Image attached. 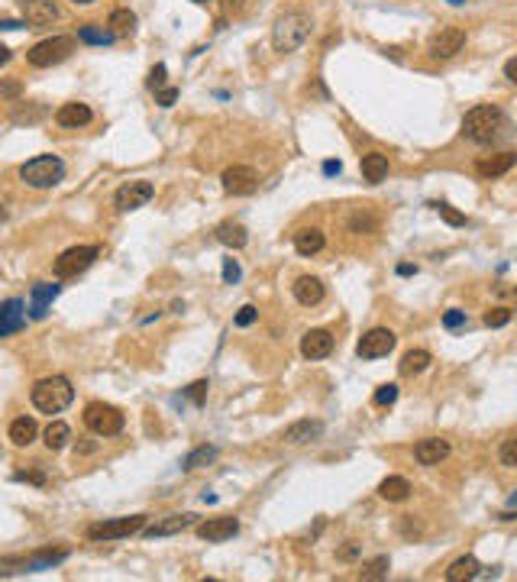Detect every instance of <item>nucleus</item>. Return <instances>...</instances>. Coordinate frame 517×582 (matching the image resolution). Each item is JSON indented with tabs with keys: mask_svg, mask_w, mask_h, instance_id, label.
<instances>
[{
	"mask_svg": "<svg viewBox=\"0 0 517 582\" xmlns=\"http://www.w3.org/2000/svg\"><path fill=\"white\" fill-rule=\"evenodd\" d=\"M30 401L36 411L42 414H61L65 408L75 401V388L65 376H49V379H39L30 391Z\"/></svg>",
	"mask_w": 517,
	"mask_h": 582,
	"instance_id": "nucleus-1",
	"label": "nucleus"
},
{
	"mask_svg": "<svg viewBox=\"0 0 517 582\" xmlns=\"http://www.w3.org/2000/svg\"><path fill=\"white\" fill-rule=\"evenodd\" d=\"M504 126V114L494 104H479V107H472L469 114L463 117V136L472 139V143L479 146H488L498 139Z\"/></svg>",
	"mask_w": 517,
	"mask_h": 582,
	"instance_id": "nucleus-2",
	"label": "nucleus"
},
{
	"mask_svg": "<svg viewBox=\"0 0 517 582\" xmlns=\"http://www.w3.org/2000/svg\"><path fill=\"white\" fill-rule=\"evenodd\" d=\"M311 36V20L304 13H282L272 26V46L275 52H297Z\"/></svg>",
	"mask_w": 517,
	"mask_h": 582,
	"instance_id": "nucleus-3",
	"label": "nucleus"
},
{
	"mask_svg": "<svg viewBox=\"0 0 517 582\" xmlns=\"http://www.w3.org/2000/svg\"><path fill=\"white\" fill-rule=\"evenodd\" d=\"M20 178L36 191H46V188H55L65 178V162L59 155H36V159L20 165Z\"/></svg>",
	"mask_w": 517,
	"mask_h": 582,
	"instance_id": "nucleus-4",
	"label": "nucleus"
},
{
	"mask_svg": "<svg viewBox=\"0 0 517 582\" xmlns=\"http://www.w3.org/2000/svg\"><path fill=\"white\" fill-rule=\"evenodd\" d=\"M71 52H75V36H52V39L36 42L26 52V61H30L32 69H52V65L69 59Z\"/></svg>",
	"mask_w": 517,
	"mask_h": 582,
	"instance_id": "nucleus-5",
	"label": "nucleus"
},
{
	"mask_svg": "<svg viewBox=\"0 0 517 582\" xmlns=\"http://www.w3.org/2000/svg\"><path fill=\"white\" fill-rule=\"evenodd\" d=\"M84 424L97 436H117L123 430V424H126V417H123L120 408L104 405V401H91L84 408Z\"/></svg>",
	"mask_w": 517,
	"mask_h": 582,
	"instance_id": "nucleus-6",
	"label": "nucleus"
},
{
	"mask_svg": "<svg viewBox=\"0 0 517 582\" xmlns=\"http://www.w3.org/2000/svg\"><path fill=\"white\" fill-rule=\"evenodd\" d=\"M145 530V514H129V518H110L88 528V540H120Z\"/></svg>",
	"mask_w": 517,
	"mask_h": 582,
	"instance_id": "nucleus-7",
	"label": "nucleus"
},
{
	"mask_svg": "<svg viewBox=\"0 0 517 582\" xmlns=\"http://www.w3.org/2000/svg\"><path fill=\"white\" fill-rule=\"evenodd\" d=\"M97 256H100V246H71V249H65V253L55 259V275L59 278L78 275V272H84Z\"/></svg>",
	"mask_w": 517,
	"mask_h": 582,
	"instance_id": "nucleus-8",
	"label": "nucleus"
},
{
	"mask_svg": "<svg viewBox=\"0 0 517 582\" xmlns=\"http://www.w3.org/2000/svg\"><path fill=\"white\" fill-rule=\"evenodd\" d=\"M395 343H398V337L388 327H372L356 343V356L359 360H379V356H388V352L395 350Z\"/></svg>",
	"mask_w": 517,
	"mask_h": 582,
	"instance_id": "nucleus-9",
	"label": "nucleus"
},
{
	"mask_svg": "<svg viewBox=\"0 0 517 582\" xmlns=\"http://www.w3.org/2000/svg\"><path fill=\"white\" fill-rule=\"evenodd\" d=\"M153 194H155V184L153 182H126V184H120V188H117L114 204H117V210H136V207L149 204V201H153Z\"/></svg>",
	"mask_w": 517,
	"mask_h": 582,
	"instance_id": "nucleus-10",
	"label": "nucleus"
},
{
	"mask_svg": "<svg viewBox=\"0 0 517 582\" xmlns=\"http://www.w3.org/2000/svg\"><path fill=\"white\" fill-rule=\"evenodd\" d=\"M220 182H223V191L233 194V198H246V194H252L258 188V175L249 165H233V169H227L220 175Z\"/></svg>",
	"mask_w": 517,
	"mask_h": 582,
	"instance_id": "nucleus-11",
	"label": "nucleus"
},
{
	"mask_svg": "<svg viewBox=\"0 0 517 582\" xmlns=\"http://www.w3.org/2000/svg\"><path fill=\"white\" fill-rule=\"evenodd\" d=\"M463 46H465V32L459 30V26H446V30H440L434 39H430L427 52L434 55V59L446 61V59H453L456 52H463Z\"/></svg>",
	"mask_w": 517,
	"mask_h": 582,
	"instance_id": "nucleus-12",
	"label": "nucleus"
},
{
	"mask_svg": "<svg viewBox=\"0 0 517 582\" xmlns=\"http://www.w3.org/2000/svg\"><path fill=\"white\" fill-rule=\"evenodd\" d=\"M333 352V333L330 330H307L301 337V356L304 360H327Z\"/></svg>",
	"mask_w": 517,
	"mask_h": 582,
	"instance_id": "nucleus-13",
	"label": "nucleus"
},
{
	"mask_svg": "<svg viewBox=\"0 0 517 582\" xmlns=\"http://www.w3.org/2000/svg\"><path fill=\"white\" fill-rule=\"evenodd\" d=\"M20 10H23V23L30 26H49L59 20L55 0H20Z\"/></svg>",
	"mask_w": 517,
	"mask_h": 582,
	"instance_id": "nucleus-14",
	"label": "nucleus"
},
{
	"mask_svg": "<svg viewBox=\"0 0 517 582\" xmlns=\"http://www.w3.org/2000/svg\"><path fill=\"white\" fill-rule=\"evenodd\" d=\"M446 456H449V440H443V436H427V440H417V446H414V460L420 466H440Z\"/></svg>",
	"mask_w": 517,
	"mask_h": 582,
	"instance_id": "nucleus-15",
	"label": "nucleus"
},
{
	"mask_svg": "<svg viewBox=\"0 0 517 582\" xmlns=\"http://www.w3.org/2000/svg\"><path fill=\"white\" fill-rule=\"evenodd\" d=\"M233 534H239V521L236 518H210V521L198 524V537L207 540V544H220V540H230Z\"/></svg>",
	"mask_w": 517,
	"mask_h": 582,
	"instance_id": "nucleus-16",
	"label": "nucleus"
},
{
	"mask_svg": "<svg viewBox=\"0 0 517 582\" xmlns=\"http://www.w3.org/2000/svg\"><path fill=\"white\" fill-rule=\"evenodd\" d=\"M91 107L88 104H81V100H71V104H61L59 110H55V123L59 126H65V130H78V126H88L91 123Z\"/></svg>",
	"mask_w": 517,
	"mask_h": 582,
	"instance_id": "nucleus-17",
	"label": "nucleus"
},
{
	"mask_svg": "<svg viewBox=\"0 0 517 582\" xmlns=\"http://www.w3.org/2000/svg\"><path fill=\"white\" fill-rule=\"evenodd\" d=\"M291 291H295L297 304H304V307L320 304V301H323V295H327V288H323V282H320L317 275H301L295 285H291Z\"/></svg>",
	"mask_w": 517,
	"mask_h": 582,
	"instance_id": "nucleus-18",
	"label": "nucleus"
},
{
	"mask_svg": "<svg viewBox=\"0 0 517 582\" xmlns=\"http://www.w3.org/2000/svg\"><path fill=\"white\" fill-rule=\"evenodd\" d=\"M514 165H517V153H498V155H485V159L475 162V172L482 178H498V175H508Z\"/></svg>",
	"mask_w": 517,
	"mask_h": 582,
	"instance_id": "nucleus-19",
	"label": "nucleus"
},
{
	"mask_svg": "<svg viewBox=\"0 0 517 582\" xmlns=\"http://www.w3.org/2000/svg\"><path fill=\"white\" fill-rule=\"evenodd\" d=\"M320 434H323V424L304 417V421H295L291 427H285L282 440L285 444H291V446H301V444H307V440H317Z\"/></svg>",
	"mask_w": 517,
	"mask_h": 582,
	"instance_id": "nucleus-20",
	"label": "nucleus"
},
{
	"mask_svg": "<svg viewBox=\"0 0 517 582\" xmlns=\"http://www.w3.org/2000/svg\"><path fill=\"white\" fill-rule=\"evenodd\" d=\"M194 524H198V514H172V518H165V521L145 528L143 534L145 537H172V534H182V530L194 528Z\"/></svg>",
	"mask_w": 517,
	"mask_h": 582,
	"instance_id": "nucleus-21",
	"label": "nucleus"
},
{
	"mask_svg": "<svg viewBox=\"0 0 517 582\" xmlns=\"http://www.w3.org/2000/svg\"><path fill=\"white\" fill-rule=\"evenodd\" d=\"M23 323V301L20 298H7L4 307H0V337H10L16 333Z\"/></svg>",
	"mask_w": 517,
	"mask_h": 582,
	"instance_id": "nucleus-22",
	"label": "nucleus"
},
{
	"mask_svg": "<svg viewBox=\"0 0 517 582\" xmlns=\"http://www.w3.org/2000/svg\"><path fill=\"white\" fill-rule=\"evenodd\" d=\"M323 246H327V237H323V230H317V227H304V230L295 233L297 256H317Z\"/></svg>",
	"mask_w": 517,
	"mask_h": 582,
	"instance_id": "nucleus-23",
	"label": "nucleus"
},
{
	"mask_svg": "<svg viewBox=\"0 0 517 582\" xmlns=\"http://www.w3.org/2000/svg\"><path fill=\"white\" fill-rule=\"evenodd\" d=\"M69 557V547H46V550H39L32 553V557H23V569H30V573H39V569H49L55 566V563H61V559Z\"/></svg>",
	"mask_w": 517,
	"mask_h": 582,
	"instance_id": "nucleus-24",
	"label": "nucleus"
},
{
	"mask_svg": "<svg viewBox=\"0 0 517 582\" xmlns=\"http://www.w3.org/2000/svg\"><path fill=\"white\" fill-rule=\"evenodd\" d=\"M55 295H59V285H49V282L32 285V304H30V317L42 321V317L49 314V304H52V298H55Z\"/></svg>",
	"mask_w": 517,
	"mask_h": 582,
	"instance_id": "nucleus-25",
	"label": "nucleus"
},
{
	"mask_svg": "<svg viewBox=\"0 0 517 582\" xmlns=\"http://www.w3.org/2000/svg\"><path fill=\"white\" fill-rule=\"evenodd\" d=\"M479 559L472 557V553H465V557H459V559H453L449 563V569H446V582H469V579H475L479 576Z\"/></svg>",
	"mask_w": 517,
	"mask_h": 582,
	"instance_id": "nucleus-26",
	"label": "nucleus"
},
{
	"mask_svg": "<svg viewBox=\"0 0 517 582\" xmlns=\"http://www.w3.org/2000/svg\"><path fill=\"white\" fill-rule=\"evenodd\" d=\"M217 239H220L223 246H230V249H243V246L249 243V233H246L243 223L223 220L220 227H217Z\"/></svg>",
	"mask_w": 517,
	"mask_h": 582,
	"instance_id": "nucleus-27",
	"label": "nucleus"
},
{
	"mask_svg": "<svg viewBox=\"0 0 517 582\" xmlns=\"http://www.w3.org/2000/svg\"><path fill=\"white\" fill-rule=\"evenodd\" d=\"M107 26H110V32H114L117 39H129L133 32H136V13H133V10H126V7H120V10H114V13H110Z\"/></svg>",
	"mask_w": 517,
	"mask_h": 582,
	"instance_id": "nucleus-28",
	"label": "nucleus"
},
{
	"mask_svg": "<svg viewBox=\"0 0 517 582\" xmlns=\"http://www.w3.org/2000/svg\"><path fill=\"white\" fill-rule=\"evenodd\" d=\"M362 178L369 184L385 182V178H388V155H381V153L362 155Z\"/></svg>",
	"mask_w": 517,
	"mask_h": 582,
	"instance_id": "nucleus-29",
	"label": "nucleus"
},
{
	"mask_svg": "<svg viewBox=\"0 0 517 582\" xmlns=\"http://www.w3.org/2000/svg\"><path fill=\"white\" fill-rule=\"evenodd\" d=\"M36 421L32 417H16L13 424H10V430H7V436H10V444L13 446H30L32 440H36Z\"/></svg>",
	"mask_w": 517,
	"mask_h": 582,
	"instance_id": "nucleus-30",
	"label": "nucleus"
},
{
	"mask_svg": "<svg viewBox=\"0 0 517 582\" xmlns=\"http://www.w3.org/2000/svg\"><path fill=\"white\" fill-rule=\"evenodd\" d=\"M379 495L385 501H404V498L411 495V482L404 479V475H388L385 482L379 485Z\"/></svg>",
	"mask_w": 517,
	"mask_h": 582,
	"instance_id": "nucleus-31",
	"label": "nucleus"
},
{
	"mask_svg": "<svg viewBox=\"0 0 517 582\" xmlns=\"http://www.w3.org/2000/svg\"><path fill=\"white\" fill-rule=\"evenodd\" d=\"M78 39H81V42H88V46H110L117 36L110 32V26L84 23V26H78Z\"/></svg>",
	"mask_w": 517,
	"mask_h": 582,
	"instance_id": "nucleus-32",
	"label": "nucleus"
},
{
	"mask_svg": "<svg viewBox=\"0 0 517 582\" xmlns=\"http://www.w3.org/2000/svg\"><path fill=\"white\" fill-rule=\"evenodd\" d=\"M427 366H430V352H427V350H408L401 356L398 372H401V376H420Z\"/></svg>",
	"mask_w": 517,
	"mask_h": 582,
	"instance_id": "nucleus-33",
	"label": "nucleus"
},
{
	"mask_svg": "<svg viewBox=\"0 0 517 582\" xmlns=\"http://www.w3.org/2000/svg\"><path fill=\"white\" fill-rule=\"evenodd\" d=\"M42 436H46V446H49V450H61V446L71 440V427H69L65 421H52Z\"/></svg>",
	"mask_w": 517,
	"mask_h": 582,
	"instance_id": "nucleus-34",
	"label": "nucleus"
},
{
	"mask_svg": "<svg viewBox=\"0 0 517 582\" xmlns=\"http://www.w3.org/2000/svg\"><path fill=\"white\" fill-rule=\"evenodd\" d=\"M217 460V446H198V450H191L188 456H184V463H182V469H201V466H207V463H213Z\"/></svg>",
	"mask_w": 517,
	"mask_h": 582,
	"instance_id": "nucleus-35",
	"label": "nucleus"
},
{
	"mask_svg": "<svg viewBox=\"0 0 517 582\" xmlns=\"http://www.w3.org/2000/svg\"><path fill=\"white\" fill-rule=\"evenodd\" d=\"M388 576V557H375L369 559V563H362V569H359V579H385Z\"/></svg>",
	"mask_w": 517,
	"mask_h": 582,
	"instance_id": "nucleus-36",
	"label": "nucleus"
},
{
	"mask_svg": "<svg viewBox=\"0 0 517 582\" xmlns=\"http://www.w3.org/2000/svg\"><path fill=\"white\" fill-rule=\"evenodd\" d=\"M498 460H501V466H508V469L517 466V434H511L508 440L498 446Z\"/></svg>",
	"mask_w": 517,
	"mask_h": 582,
	"instance_id": "nucleus-37",
	"label": "nucleus"
},
{
	"mask_svg": "<svg viewBox=\"0 0 517 582\" xmlns=\"http://www.w3.org/2000/svg\"><path fill=\"white\" fill-rule=\"evenodd\" d=\"M372 401H375L379 408H391V405L398 401V385H391V382H388V385H379V388H375V395H372Z\"/></svg>",
	"mask_w": 517,
	"mask_h": 582,
	"instance_id": "nucleus-38",
	"label": "nucleus"
},
{
	"mask_svg": "<svg viewBox=\"0 0 517 582\" xmlns=\"http://www.w3.org/2000/svg\"><path fill=\"white\" fill-rule=\"evenodd\" d=\"M207 388H210V385H207V379H201V382H191L188 388H184V395H188V398L201 408L207 401Z\"/></svg>",
	"mask_w": 517,
	"mask_h": 582,
	"instance_id": "nucleus-39",
	"label": "nucleus"
},
{
	"mask_svg": "<svg viewBox=\"0 0 517 582\" xmlns=\"http://www.w3.org/2000/svg\"><path fill=\"white\" fill-rule=\"evenodd\" d=\"M508 321H511L508 307H494V311H488V314H485V327H504Z\"/></svg>",
	"mask_w": 517,
	"mask_h": 582,
	"instance_id": "nucleus-40",
	"label": "nucleus"
},
{
	"mask_svg": "<svg viewBox=\"0 0 517 582\" xmlns=\"http://www.w3.org/2000/svg\"><path fill=\"white\" fill-rule=\"evenodd\" d=\"M243 278V268H239V262L236 259H223V282L227 285H236Z\"/></svg>",
	"mask_w": 517,
	"mask_h": 582,
	"instance_id": "nucleus-41",
	"label": "nucleus"
},
{
	"mask_svg": "<svg viewBox=\"0 0 517 582\" xmlns=\"http://www.w3.org/2000/svg\"><path fill=\"white\" fill-rule=\"evenodd\" d=\"M256 317H258L256 307H252V304H243L239 311H236L233 323H236V327H249V323H256Z\"/></svg>",
	"mask_w": 517,
	"mask_h": 582,
	"instance_id": "nucleus-42",
	"label": "nucleus"
},
{
	"mask_svg": "<svg viewBox=\"0 0 517 582\" xmlns=\"http://www.w3.org/2000/svg\"><path fill=\"white\" fill-rule=\"evenodd\" d=\"M165 78H168V69L159 61V65H155V69L149 71V88H153V91H162V88H168V85H165Z\"/></svg>",
	"mask_w": 517,
	"mask_h": 582,
	"instance_id": "nucleus-43",
	"label": "nucleus"
},
{
	"mask_svg": "<svg viewBox=\"0 0 517 582\" xmlns=\"http://www.w3.org/2000/svg\"><path fill=\"white\" fill-rule=\"evenodd\" d=\"M436 210H440V217L449 223V227H463L465 223V217L459 214V210H453V207H446V204H436Z\"/></svg>",
	"mask_w": 517,
	"mask_h": 582,
	"instance_id": "nucleus-44",
	"label": "nucleus"
},
{
	"mask_svg": "<svg viewBox=\"0 0 517 582\" xmlns=\"http://www.w3.org/2000/svg\"><path fill=\"white\" fill-rule=\"evenodd\" d=\"M465 323V311H446L443 314V327L446 330H456V327H463Z\"/></svg>",
	"mask_w": 517,
	"mask_h": 582,
	"instance_id": "nucleus-45",
	"label": "nucleus"
},
{
	"mask_svg": "<svg viewBox=\"0 0 517 582\" xmlns=\"http://www.w3.org/2000/svg\"><path fill=\"white\" fill-rule=\"evenodd\" d=\"M350 227H352V233H362V230H375V220L372 217H365V214H356L350 220Z\"/></svg>",
	"mask_w": 517,
	"mask_h": 582,
	"instance_id": "nucleus-46",
	"label": "nucleus"
},
{
	"mask_svg": "<svg viewBox=\"0 0 517 582\" xmlns=\"http://www.w3.org/2000/svg\"><path fill=\"white\" fill-rule=\"evenodd\" d=\"M155 100H159L162 107H172L178 100V88H162V91H155Z\"/></svg>",
	"mask_w": 517,
	"mask_h": 582,
	"instance_id": "nucleus-47",
	"label": "nucleus"
},
{
	"mask_svg": "<svg viewBox=\"0 0 517 582\" xmlns=\"http://www.w3.org/2000/svg\"><path fill=\"white\" fill-rule=\"evenodd\" d=\"M16 94H20V81H4V88H0V97H4V100H13Z\"/></svg>",
	"mask_w": 517,
	"mask_h": 582,
	"instance_id": "nucleus-48",
	"label": "nucleus"
},
{
	"mask_svg": "<svg viewBox=\"0 0 517 582\" xmlns=\"http://www.w3.org/2000/svg\"><path fill=\"white\" fill-rule=\"evenodd\" d=\"M20 482H32V485H46V475L42 473H16Z\"/></svg>",
	"mask_w": 517,
	"mask_h": 582,
	"instance_id": "nucleus-49",
	"label": "nucleus"
},
{
	"mask_svg": "<svg viewBox=\"0 0 517 582\" xmlns=\"http://www.w3.org/2000/svg\"><path fill=\"white\" fill-rule=\"evenodd\" d=\"M356 557H359V544H356V540H350L346 547H340V559H346V563H350V559H356Z\"/></svg>",
	"mask_w": 517,
	"mask_h": 582,
	"instance_id": "nucleus-50",
	"label": "nucleus"
},
{
	"mask_svg": "<svg viewBox=\"0 0 517 582\" xmlns=\"http://www.w3.org/2000/svg\"><path fill=\"white\" fill-rule=\"evenodd\" d=\"M504 78H508L511 85H517V55H514V59L504 61Z\"/></svg>",
	"mask_w": 517,
	"mask_h": 582,
	"instance_id": "nucleus-51",
	"label": "nucleus"
},
{
	"mask_svg": "<svg viewBox=\"0 0 517 582\" xmlns=\"http://www.w3.org/2000/svg\"><path fill=\"white\" fill-rule=\"evenodd\" d=\"M340 172H343V162L340 159H330V162H323V175H340Z\"/></svg>",
	"mask_w": 517,
	"mask_h": 582,
	"instance_id": "nucleus-52",
	"label": "nucleus"
},
{
	"mask_svg": "<svg viewBox=\"0 0 517 582\" xmlns=\"http://www.w3.org/2000/svg\"><path fill=\"white\" fill-rule=\"evenodd\" d=\"M414 272H417V266H411V262H401V266H398V275H414Z\"/></svg>",
	"mask_w": 517,
	"mask_h": 582,
	"instance_id": "nucleus-53",
	"label": "nucleus"
},
{
	"mask_svg": "<svg viewBox=\"0 0 517 582\" xmlns=\"http://www.w3.org/2000/svg\"><path fill=\"white\" fill-rule=\"evenodd\" d=\"M243 7H246V0H227V10H233V13H239Z\"/></svg>",
	"mask_w": 517,
	"mask_h": 582,
	"instance_id": "nucleus-54",
	"label": "nucleus"
},
{
	"mask_svg": "<svg viewBox=\"0 0 517 582\" xmlns=\"http://www.w3.org/2000/svg\"><path fill=\"white\" fill-rule=\"evenodd\" d=\"M0 26H4V30H20V26H26V23H16V20H4Z\"/></svg>",
	"mask_w": 517,
	"mask_h": 582,
	"instance_id": "nucleus-55",
	"label": "nucleus"
},
{
	"mask_svg": "<svg viewBox=\"0 0 517 582\" xmlns=\"http://www.w3.org/2000/svg\"><path fill=\"white\" fill-rule=\"evenodd\" d=\"M71 4H81V7H88V4H94V0H71Z\"/></svg>",
	"mask_w": 517,
	"mask_h": 582,
	"instance_id": "nucleus-56",
	"label": "nucleus"
},
{
	"mask_svg": "<svg viewBox=\"0 0 517 582\" xmlns=\"http://www.w3.org/2000/svg\"><path fill=\"white\" fill-rule=\"evenodd\" d=\"M508 505H517V492H514V495H511V498H508Z\"/></svg>",
	"mask_w": 517,
	"mask_h": 582,
	"instance_id": "nucleus-57",
	"label": "nucleus"
},
{
	"mask_svg": "<svg viewBox=\"0 0 517 582\" xmlns=\"http://www.w3.org/2000/svg\"><path fill=\"white\" fill-rule=\"evenodd\" d=\"M449 4H453V7H463V4H465V0H449Z\"/></svg>",
	"mask_w": 517,
	"mask_h": 582,
	"instance_id": "nucleus-58",
	"label": "nucleus"
},
{
	"mask_svg": "<svg viewBox=\"0 0 517 582\" xmlns=\"http://www.w3.org/2000/svg\"><path fill=\"white\" fill-rule=\"evenodd\" d=\"M191 4H207V0H191Z\"/></svg>",
	"mask_w": 517,
	"mask_h": 582,
	"instance_id": "nucleus-59",
	"label": "nucleus"
}]
</instances>
